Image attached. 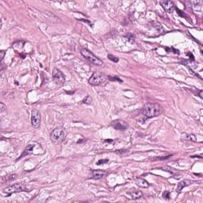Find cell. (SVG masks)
Instances as JSON below:
<instances>
[{"label":"cell","mask_w":203,"mask_h":203,"mask_svg":"<svg viewBox=\"0 0 203 203\" xmlns=\"http://www.w3.org/2000/svg\"><path fill=\"white\" fill-rule=\"evenodd\" d=\"M140 112L146 118H152L160 115L164 112V108L159 103L148 102L144 106Z\"/></svg>","instance_id":"cell-1"},{"label":"cell","mask_w":203,"mask_h":203,"mask_svg":"<svg viewBox=\"0 0 203 203\" xmlns=\"http://www.w3.org/2000/svg\"><path fill=\"white\" fill-rule=\"evenodd\" d=\"M67 137V131L62 127H57L50 133V140L55 144H60Z\"/></svg>","instance_id":"cell-2"},{"label":"cell","mask_w":203,"mask_h":203,"mask_svg":"<svg viewBox=\"0 0 203 203\" xmlns=\"http://www.w3.org/2000/svg\"><path fill=\"white\" fill-rule=\"evenodd\" d=\"M81 54L86 60H87L90 63L94 64L95 66H102L103 65V62L98 57H97L91 53L90 50L87 49H83L81 50Z\"/></svg>","instance_id":"cell-3"},{"label":"cell","mask_w":203,"mask_h":203,"mask_svg":"<svg viewBox=\"0 0 203 203\" xmlns=\"http://www.w3.org/2000/svg\"><path fill=\"white\" fill-rule=\"evenodd\" d=\"M108 79V76L101 72H95L89 79L88 83L92 86H99Z\"/></svg>","instance_id":"cell-4"},{"label":"cell","mask_w":203,"mask_h":203,"mask_svg":"<svg viewBox=\"0 0 203 203\" xmlns=\"http://www.w3.org/2000/svg\"><path fill=\"white\" fill-rule=\"evenodd\" d=\"M53 80L57 85L62 86L65 83V76L61 71L54 68L53 71Z\"/></svg>","instance_id":"cell-5"},{"label":"cell","mask_w":203,"mask_h":203,"mask_svg":"<svg viewBox=\"0 0 203 203\" xmlns=\"http://www.w3.org/2000/svg\"><path fill=\"white\" fill-rule=\"evenodd\" d=\"M41 123V116L38 110H33L31 112V125L34 129H39Z\"/></svg>","instance_id":"cell-6"},{"label":"cell","mask_w":203,"mask_h":203,"mask_svg":"<svg viewBox=\"0 0 203 203\" xmlns=\"http://www.w3.org/2000/svg\"><path fill=\"white\" fill-rule=\"evenodd\" d=\"M25 187L21 183H15L14 185H11L10 186H7V188L4 189V192L8 194L9 195L14 193L21 192V191H25Z\"/></svg>","instance_id":"cell-7"},{"label":"cell","mask_w":203,"mask_h":203,"mask_svg":"<svg viewBox=\"0 0 203 203\" xmlns=\"http://www.w3.org/2000/svg\"><path fill=\"white\" fill-rule=\"evenodd\" d=\"M160 3L161 5V7H163V9L168 14L173 13V11L175 9L174 3L172 1H165V0H164V1H160Z\"/></svg>","instance_id":"cell-8"},{"label":"cell","mask_w":203,"mask_h":203,"mask_svg":"<svg viewBox=\"0 0 203 203\" xmlns=\"http://www.w3.org/2000/svg\"><path fill=\"white\" fill-rule=\"evenodd\" d=\"M111 126L115 130H126L128 128V124L125 121L119 119L113 121L112 122H111Z\"/></svg>","instance_id":"cell-9"},{"label":"cell","mask_w":203,"mask_h":203,"mask_svg":"<svg viewBox=\"0 0 203 203\" xmlns=\"http://www.w3.org/2000/svg\"><path fill=\"white\" fill-rule=\"evenodd\" d=\"M149 26H150V28L154 29V33H156V36L161 35L162 33H164V29L163 28L161 24L158 21H152Z\"/></svg>","instance_id":"cell-10"},{"label":"cell","mask_w":203,"mask_h":203,"mask_svg":"<svg viewBox=\"0 0 203 203\" xmlns=\"http://www.w3.org/2000/svg\"><path fill=\"white\" fill-rule=\"evenodd\" d=\"M106 172L104 170H94L91 172V179H101L104 177Z\"/></svg>","instance_id":"cell-11"},{"label":"cell","mask_w":203,"mask_h":203,"mask_svg":"<svg viewBox=\"0 0 203 203\" xmlns=\"http://www.w3.org/2000/svg\"><path fill=\"white\" fill-rule=\"evenodd\" d=\"M181 139L182 140H188V141L197 142L196 137L193 133H182V136H181Z\"/></svg>","instance_id":"cell-12"},{"label":"cell","mask_w":203,"mask_h":203,"mask_svg":"<svg viewBox=\"0 0 203 203\" xmlns=\"http://www.w3.org/2000/svg\"><path fill=\"white\" fill-rule=\"evenodd\" d=\"M128 194H129V195L130 196V198L133 200L139 199V198H140L143 197V193L141 192V191H140V190H132V191L129 192L128 193Z\"/></svg>","instance_id":"cell-13"},{"label":"cell","mask_w":203,"mask_h":203,"mask_svg":"<svg viewBox=\"0 0 203 203\" xmlns=\"http://www.w3.org/2000/svg\"><path fill=\"white\" fill-rule=\"evenodd\" d=\"M193 182H191V181H188V180H182V181H181V182H179V183H178V186H177V192H180L181 190H182L184 187H186V186H187L190 185V183H192Z\"/></svg>","instance_id":"cell-14"},{"label":"cell","mask_w":203,"mask_h":203,"mask_svg":"<svg viewBox=\"0 0 203 203\" xmlns=\"http://www.w3.org/2000/svg\"><path fill=\"white\" fill-rule=\"evenodd\" d=\"M136 183L138 186L142 187V188H147L149 186V183L145 179H142V178H137L136 179Z\"/></svg>","instance_id":"cell-15"},{"label":"cell","mask_w":203,"mask_h":203,"mask_svg":"<svg viewBox=\"0 0 203 203\" xmlns=\"http://www.w3.org/2000/svg\"><path fill=\"white\" fill-rule=\"evenodd\" d=\"M33 148H34V145L33 144H29L28 146L26 147V149L24 151V153L21 155L20 157L18 158V159H21V157H23V156H26V155L28 154H30V153H32V152H33Z\"/></svg>","instance_id":"cell-16"},{"label":"cell","mask_w":203,"mask_h":203,"mask_svg":"<svg viewBox=\"0 0 203 203\" xmlns=\"http://www.w3.org/2000/svg\"><path fill=\"white\" fill-rule=\"evenodd\" d=\"M91 102H92V99H91V98L89 96V95H87L86 98H84L83 100L82 101V102L83 103V104H87V105H90L91 103Z\"/></svg>","instance_id":"cell-17"},{"label":"cell","mask_w":203,"mask_h":203,"mask_svg":"<svg viewBox=\"0 0 203 203\" xmlns=\"http://www.w3.org/2000/svg\"><path fill=\"white\" fill-rule=\"evenodd\" d=\"M107 57H108L110 60H111V61H113V62H114V63H118V57H116V56H113V55H111V54H109L108 56H107Z\"/></svg>","instance_id":"cell-18"},{"label":"cell","mask_w":203,"mask_h":203,"mask_svg":"<svg viewBox=\"0 0 203 203\" xmlns=\"http://www.w3.org/2000/svg\"><path fill=\"white\" fill-rule=\"evenodd\" d=\"M17 175H15V174H14V175H7V176H6L5 178H4V179L7 181V182H8V181H11V180H14V179H15V177H16Z\"/></svg>","instance_id":"cell-19"},{"label":"cell","mask_w":203,"mask_h":203,"mask_svg":"<svg viewBox=\"0 0 203 203\" xmlns=\"http://www.w3.org/2000/svg\"><path fill=\"white\" fill-rule=\"evenodd\" d=\"M126 37H127V40L130 42H133L134 41V40H135V37H134V35L132 34V33H128V34H126Z\"/></svg>","instance_id":"cell-20"},{"label":"cell","mask_w":203,"mask_h":203,"mask_svg":"<svg viewBox=\"0 0 203 203\" xmlns=\"http://www.w3.org/2000/svg\"><path fill=\"white\" fill-rule=\"evenodd\" d=\"M116 152L118 153V154H119L120 156H126V155H128L129 153V151L128 150H124V149H122V150H117L116 151Z\"/></svg>","instance_id":"cell-21"},{"label":"cell","mask_w":203,"mask_h":203,"mask_svg":"<svg viewBox=\"0 0 203 203\" xmlns=\"http://www.w3.org/2000/svg\"><path fill=\"white\" fill-rule=\"evenodd\" d=\"M108 79H110V80H112V81H118V82H120V83H122L123 81L121 79H119V78L118 77V76H114V77H112V76H108Z\"/></svg>","instance_id":"cell-22"},{"label":"cell","mask_w":203,"mask_h":203,"mask_svg":"<svg viewBox=\"0 0 203 203\" xmlns=\"http://www.w3.org/2000/svg\"><path fill=\"white\" fill-rule=\"evenodd\" d=\"M176 11H177V12H178V14H179V15H180V16H182V17H183V18H186V19H187V20L189 19V18H188V17H187V16H186V15L185 14H183V12H182L181 11H179V9H176Z\"/></svg>","instance_id":"cell-23"},{"label":"cell","mask_w":203,"mask_h":203,"mask_svg":"<svg viewBox=\"0 0 203 203\" xmlns=\"http://www.w3.org/2000/svg\"><path fill=\"white\" fill-rule=\"evenodd\" d=\"M0 106H1V109H0V111H1V113L4 112V111L7 110V106L5 105L3 102H1Z\"/></svg>","instance_id":"cell-24"},{"label":"cell","mask_w":203,"mask_h":203,"mask_svg":"<svg viewBox=\"0 0 203 203\" xmlns=\"http://www.w3.org/2000/svg\"><path fill=\"white\" fill-rule=\"evenodd\" d=\"M163 197H164V198L169 199L170 198V193L168 191H165V192L163 193Z\"/></svg>","instance_id":"cell-25"},{"label":"cell","mask_w":203,"mask_h":203,"mask_svg":"<svg viewBox=\"0 0 203 203\" xmlns=\"http://www.w3.org/2000/svg\"><path fill=\"white\" fill-rule=\"evenodd\" d=\"M108 161H109L108 159H105V160H98V163H97V165L103 164H106V163H107Z\"/></svg>","instance_id":"cell-26"},{"label":"cell","mask_w":203,"mask_h":203,"mask_svg":"<svg viewBox=\"0 0 203 203\" xmlns=\"http://www.w3.org/2000/svg\"><path fill=\"white\" fill-rule=\"evenodd\" d=\"M170 157H172V155H169L168 156H164V157H159L158 159H159V160H167L168 158Z\"/></svg>","instance_id":"cell-27"},{"label":"cell","mask_w":203,"mask_h":203,"mask_svg":"<svg viewBox=\"0 0 203 203\" xmlns=\"http://www.w3.org/2000/svg\"><path fill=\"white\" fill-rule=\"evenodd\" d=\"M1 61H3V60L4 58V55H5V51H1Z\"/></svg>","instance_id":"cell-28"}]
</instances>
